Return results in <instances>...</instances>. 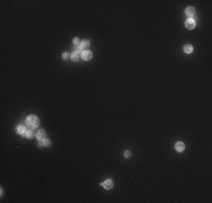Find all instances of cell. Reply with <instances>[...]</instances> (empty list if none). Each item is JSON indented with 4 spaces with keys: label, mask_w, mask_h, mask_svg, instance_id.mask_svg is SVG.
I'll list each match as a JSON object with an SVG mask.
<instances>
[{
    "label": "cell",
    "mask_w": 212,
    "mask_h": 203,
    "mask_svg": "<svg viewBox=\"0 0 212 203\" xmlns=\"http://www.w3.org/2000/svg\"><path fill=\"white\" fill-rule=\"evenodd\" d=\"M26 125L28 127H31V129H36V127L40 125L39 117L35 116V115H29V116L26 118Z\"/></svg>",
    "instance_id": "6da1fadb"
},
{
    "label": "cell",
    "mask_w": 212,
    "mask_h": 203,
    "mask_svg": "<svg viewBox=\"0 0 212 203\" xmlns=\"http://www.w3.org/2000/svg\"><path fill=\"white\" fill-rule=\"evenodd\" d=\"M81 58L85 61H88V60H90V59L93 58V53L90 51H88V50H85V51L81 52Z\"/></svg>",
    "instance_id": "7a4b0ae2"
},
{
    "label": "cell",
    "mask_w": 212,
    "mask_h": 203,
    "mask_svg": "<svg viewBox=\"0 0 212 203\" xmlns=\"http://www.w3.org/2000/svg\"><path fill=\"white\" fill-rule=\"evenodd\" d=\"M185 27L187 29H193L195 27V20L193 19V18H188V19L185 21Z\"/></svg>",
    "instance_id": "3957f363"
},
{
    "label": "cell",
    "mask_w": 212,
    "mask_h": 203,
    "mask_svg": "<svg viewBox=\"0 0 212 203\" xmlns=\"http://www.w3.org/2000/svg\"><path fill=\"white\" fill-rule=\"evenodd\" d=\"M89 44H90V42L88 40H84V41H81V43H80V46L78 48V51H85V49H87L89 46Z\"/></svg>",
    "instance_id": "277c9868"
},
{
    "label": "cell",
    "mask_w": 212,
    "mask_h": 203,
    "mask_svg": "<svg viewBox=\"0 0 212 203\" xmlns=\"http://www.w3.org/2000/svg\"><path fill=\"white\" fill-rule=\"evenodd\" d=\"M113 181L112 179H106L105 182H103L102 183V186L104 187V189H106V190H111L112 187H113Z\"/></svg>",
    "instance_id": "5b68a950"
},
{
    "label": "cell",
    "mask_w": 212,
    "mask_h": 203,
    "mask_svg": "<svg viewBox=\"0 0 212 203\" xmlns=\"http://www.w3.org/2000/svg\"><path fill=\"white\" fill-rule=\"evenodd\" d=\"M80 57H81V52L77 50V51L72 52V54H71V60H72V61H78Z\"/></svg>",
    "instance_id": "8992f818"
},
{
    "label": "cell",
    "mask_w": 212,
    "mask_h": 203,
    "mask_svg": "<svg viewBox=\"0 0 212 203\" xmlns=\"http://www.w3.org/2000/svg\"><path fill=\"white\" fill-rule=\"evenodd\" d=\"M185 14L187 15L188 17H193L195 15V8L194 7H187L185 9Z\"/></svg>",
    "instance_id": "52a82bcc"
},
{
    "label": "cell",
    "mask_w": 212,
    "mask_h": 203,
    "mask_svg": "<svg viewBox=\"0 0 212 203\" xmlns=\"http://www.w3.org/2000/svg\"><path fill=\"white\" fill-rule=\"evenodd\" d=\"M45 137H46V133H45V131L44 130H39L37 131V133H36V138L41 141V140L43 139H45Z\"/></svg>",
    "instance_id": "ba28073f"
},
{
    "label": "cell",
    "mask_w": 212,
    "mask_h": 203,
    "mask_svg": "<svg viewBox=\"0 0 212 203\" xmlns=\"http://www.w3.org/2000/svg\"><path fill=\"white\" fill-rule=\"evenodd\" d=\"M175 149L178 152H182L184 149H185V145H184L183 142H180V141H178V142H176V145H175Z\"/></svg>",
    "instance_id": "9c48e42d"
},
{
    "label": "cell",
    "mask_w": 212,
    "mask_h": 203,
    "mask_svg": "<svg viewBox=\"0 0 212 203\" xmlns=\"http://www.w3.org/2000/svg\"><path fill=\"white\" fill-rule=\"evenodd\" d=\"M36 133L37 132H35L34 130H27L25 137H26V138H28V139H32V138H34V137H36Z\"/></svg>",
    "instance_id": "30bf717a"
},
{
    "label": "cell",
    "mask_w": 212,
    "mask_h": 203,
    "mask_svg": "<svg viewBox=\"0 0 212 203\" xmlns=\"http://www.w3.org/2000/svg\"><path fill=\"white\" fill-rule=\"evenodd\" d=\"M17 132L19 134H21V136H25L26 132H27V130H26V127H25L24 125H19L17 127Z\"/></svg>",
    "instance_id": "8fae6325"
},
{
    "label": "cell",
    "mask_w": 212,
    "mask_h": 203,
    "mask_svg": "<svg viewBox=\"0 0 212 203\" xmlns=\"http://www.w3.org/2000/svg\"><path fill=\"white\" fill-rule=\"evenodd\" d=\"M192 51H193V46L192 45H190V44L184 45V52H185V53L190 54V53H192Z\"/></svg>",
    "instance_id": "7c38bea8"
},
{
    "label": "cell",
    "mask_w": 212,
    "mask_h": 203,
    "mask_svg": "<svg viewBox=\"0 0 212 203\" xmlns=\"http://www.w3.org/2000/svg\"><path fill=\"white\" fill-rule=\"evenodd\" d=\"M41 146L42 147H50L51 146V141L48 139H43V140H41Z\"/></svg>",
    "instance_id": "4fadbf2b"
},
{
    "label": "cell",
    "mask_w": 212,
    "mask_h": 203,
    "mask_svg": "<svg viewBox=\"0 0 212 203\" xmlns=\"http://www.w3.org/2000/svg\"><path fill=\"white\" fill-rule=\"evenodd\" d=\"M80 43H81V42L79 41V39H77V37H76V39H73V44L76 45L77 48H79V46H80Z\"/></svg>",
    "instance_id": "5bb4252c"
},
{
    "label": "cell",
    "mask_w": 212,
    "mask_h": 203,
    "mask_svg": "<svg viewBox=\"0 0 212 203\" xmlns=\"http://www.w3.org/2000/svg\"><path fill=\"white\" fill-rule=\"evenodd\" d=\"M69 58H70V54H69V53L65 52V53H63V54H62V59H63V60H67V59H69Z\"/></svg>",
    "instance_id": "9a60e30c"
},
{
    "label": "cell",
    "mask_w": 212,
    "mask_h": 203,
    "mask_svg": "<svg viewBox=\"0 0 212 203\" xmlns=\"http://www.w3.org/2000/svg\"><path fill=\"white\" fill-rule=\"evenodd\" d=\"M131 157V152L130 151H124V158H130Z\"/></svg>",
    "instance_id": "2e32d148"
}]
</instances>
